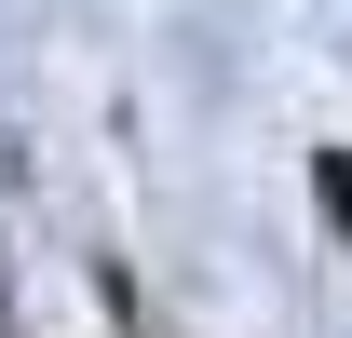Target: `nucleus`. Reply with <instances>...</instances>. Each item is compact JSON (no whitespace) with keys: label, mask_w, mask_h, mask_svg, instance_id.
Returning <instances> with one entry per match:
<instances>
[{"label":"nucleus","mask_w":352,"mask_h":338,"mask_svg":"<svg viewBox=\"0 0 352 338\" xmlns=\"http://www.w3.org/2000/svg\"><path fill=\"white\" fill-rule=\"evenodd\" d=\"M311 203H325V230L352 244V149H311Z\"/></svg>","instance_id":"obj_1"},{"label":"nucleus","mask_w":352,"mask_h":338,"mask_svg":"<svg viewBox=\"0 0 352 338\" xmlns=\"http://www.w3.org/2000/svg\"><path fill=\"white\" fill-rule=\"evenodd\" d=\"M0 338H14V311H0Z\"/></svg>","instance_id":"obj_2"}]
</instances>
